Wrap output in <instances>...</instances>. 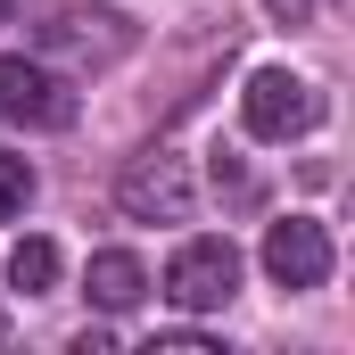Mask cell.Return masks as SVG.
<instances>
[{"label":"cell","instance_id":"6da1fadb","mask_svg":"<svg viewBox=\"0 0 355 355\" xmlns=\"http://www.w3.org/2000/svg\"><path fill=\"white\" fill-rule=\"evenodd\" d=\"M240 124L257 141H306L322 124V91L306 83V75H289V67H257L248 91H240Z\"/></svg>","mask_w":355,"mask_h":355},{"label":"cell","instance_id":"7a4b0ae2","mask_svg":"<svg viewBox=\"0 0 355 355\" xmlns=\"http://www.w3.org/2000/svg\"><path fill=\"white\" fill-rule=\"evenodd\" d=\"M232 289H240V248H232L223 232H198V240L174 248L166 297H174L182 314H215V306H232Z\"/></svg>","mask_w":355,"mask_h":355},{"label":"cell","instance_id":"3957f363","mask_svg":"<svg viewBox=\"0 0 355 355\" xmlns=\"http://www.w3.org/2000/svg\"><path fill=\"white\" fill-rule=\"evenodd\" d=\"M116 198H124V215H132V223H190L198 182H190V166H182L174 149H149V157H132V166H124Z\"/></svg>","mask_w":355,"mask_h":355},{"label":"cell","instance_id":"277c9868","mask_svg":"<svg viewBox=\"0 0 355 355\" xmlns=\"http://www.w3.org/2000/svg\"><path fill=\"white\" fill-rule=\"evenodd\" d=\"M0 116L25 132H67L75 124V91L33 58H0Z\"/></svg>","mask_w":355,"mask_h":355},{"label":"cell","instance_id":"5b68a950","mask_svg":"<svg viewBox=\"0 0 355 355\" xmlns=\"http://www.w3.org/2000/svg\"><path fill=\"white\" fill-rule=\"evenodd\" d=\"M265 272L281 289H322V281H331V232H322L314 215H281L265 232Z\"/></svg>","mask_w":355,"mask_h":355},{"label":"cell","instance_id":"8992f818","mask_svg":"<svg viewBox=\"0 0 355 355\" xmlns=\"http://www.w3.org/2000/svg\"><path fill=\"white\" fill-rule=\"evenodd\" d=\"M141 297H149L141 257H124V248H99V257H91V306H99V314H132Z\"/></svg>","mask_w":355,"mask_h":355},{"label":"cell","instance_id":"52a82bcc","mask_svg":"<svg viewBox=\"0 0 355 355\" xmlns=\"http://www.w3.org/2000/svg\"><path fill=\"white\" fill-rule=\"evenodd\" d=\"M8 289H25V297L58 289V248H50V240H17V248H8Z\"/></svg>","mask_w":355,"mask_h":355},{"label":"cell","instance_id":"ba28073f","mask_svg":"<svg viewBox=\"0 0 355 355\" xmlns=\"http://www.w3.org/2000/svg\"><path fill=\"white\" fill-rule=\"evenodd\" d=\"M25 207H33V166L17 149H0V223H17Z\"/></svg>","mask_w":355,"mask_h":355},{"label":"cell","instance_id":"9c48e42d","mask_svg":"<svg viewBox=\"0 0 355 355\" xmlns=\"http://www.w3.org/2000/svg\"><path fill=\"white\" fill-rule=\"evenodd\" d=\"M149 355H223V347H215V339H198V331H166Z\"/></svg>","mask_w":355,"mask_h":355},{"label":"cell","instance_id":"30bf717a","mask_svg":"<svg viewBox=\"0 0 355 355\" xmlns=\"http://www.w3.org/2000/svg\"><path fill=\"white\" fill-rule=\"evenodd\" d=\"M272 17H281V25H306V17H314V8H322V0H265Z\"/></svg>","mask_w":355,"mask_h":355},{"label":"cell","instance_id":"8fae6325","mask_svg":"<svg viewBox=\"0 0 355 355\" xmlns=\"http://www.w3.org/2000/svg\"><path fill=\"white\" fill-rule=\"evenodd\" d=\"M8 8H17V0H0V25H8Z\"/></svg>","mask_w":355,"mask_h":355}]
</instances>
